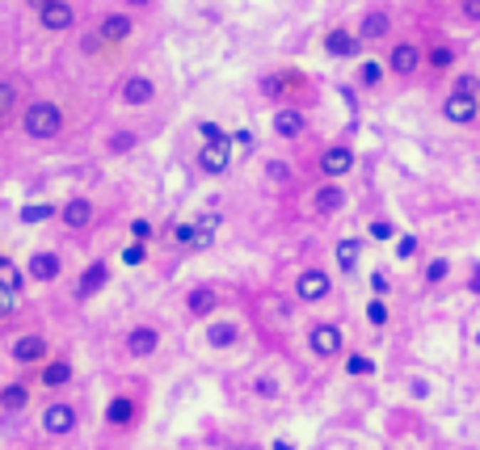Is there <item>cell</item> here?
Masks as SVG:
<instances>
[{"instance_id":"1","label":"cell","mask_w":480,"mask_h":450,"mask_svg":"<svg viewBox=\"0 0 480 450\" xmlns=\"http://www.w3.org/2000/svg\"><path fill=\"white\" fill-rule=\"evenodd\" d=\"M59 131H63V114L55 101H34L26 110V135L30 139H55Z\"/></svg>"},{"instance_id":"2","label":"cell","mask_w":480,"mask_h":450,"mask_svg":"<svg viewBox=\"0 0 480 450\" xmlns=\"http://www.w3.org/2000/svg\"><path fill=\"white\" fill-rule=\"evenodd\" d=\"M228 164H232V139H207V147L198 152V169L219 177V173H228Z\"/></svg>"},{"instance_id":"3","label":"cell","mask_w":480,"mask_h":450,"mask_svg":"<svg viewBox=\"0 0 480 450\" xmlns=\"http://www.w3.org/2000/svg\"><path fill=\"white\" fill-rule=\"evenodd\" d=\"M329 291H333V282H329V273L325 270H303L299 278H295L299 303H320V299H329Z\"/></svg>"},{"instance_id":"4","label":"cell","mask_w":480,"mask_h":450,"mask_svg":"<svg viewBox=\"0 0 480 450\" xmlns=\"http://www.w3.org/2000/svg\"><path fill=\"white\" fill-rule=\"evenodd\" d=\"M341 341H345V333H341L337 324H316V328L308 333V345H312L316 358H333V354H341Z\"/></svg>"},{"instance_id":"5","label":"cell","mask_w":480,"mask_h":450,"mask_svg":"<svg viewBox=\"0 0 480 450\" xmlns=\"http://www.w3.org/2000/svg\"><path fill=\"white\" fill-rule=\"evenodd\" d=\"M442 114H447V122H459V127L476 122V114H480L476 93H451V97L442 101Z\"/></svg>"},{"instance_id":"6","label":"cell","mask_w":480,"mask_h":450,"mask_svg":"<svg viewBox=\"0 0 480 450\" xmlns=\"http://www.w3.org/2000/svg\"><path fill=\"white\" fill-rule=\"evenodd\" d=\"M38 17H43V30H47V34H63V30H72V21H76V13H72L68 0H51V4H43Z\"/></svg>"},{"instance_id":"7","label":"cell","mask_w":480,"mask_h":450,"mask_svg":"<svg viewBox=\"0 0 480 450\" xmlns=\"http://www.w3.org/2000/svg\"><path fill=\"white\" fill-rule=\"evenodd\" d=\"M350 169H354V152H350L345 143H333V147L320 152V173H325V177L337 181V177H345Z\"/></svg>"},{"instance_id":"8","label":"cell","mask_w":480,"mask_h":450,"mask_svg":"<svg viewBox=\"0 0 480 450\" xmlns=\"http://www.w3.org/2000/svg\"><path fill=\"white\" fill-rule=\"evenodd\" d=\"M43 429H47L51 438L72 434V429H76V408L72 404H47V412H43Z\"/></svg>"},{"instance_id":"9","label":"cell","mask_w":480,"mask_h":450,"mask_svg":"<svg viewBox=\"0 0 480 450\" xmlns=\"http://www.w3.org/2000/svg\"><path fill=\"white\" fill-rule=\"evenodd\" d=\"M387 68H392L396 76H413V72L422 68V51L413 43H396L387 51Z\"/></svg>"},{"instance_id":"10","label":"cell","mask_w":480,"mask_h":450,"mask_svg":"<svg viewBox=\"0 0 480 450\" xmlns=\"http://www.w3.org/2000/svg\"><path fill=\"white\" fill-rule=\"evenodd\" d=\"M152 97H156V85H152L147 76H127L122 89H118V101H122V105H147Z\"/></svg>"},{"instance_id":"11","label":"cell","mask_w":480,"mask_h":450,"mask_svg":"<svg viewBox=\"0 0 480 450\" xmlns=\"http://www.w3.org/2000/svg\"><path fill=\"white\" fill-rule=\"evenodd\" d=\"M392 34V17H387L384 9H371V13H362V21H358V38H367V43H380Z\"/></svg>"},{"instance_id":"12","label":"cell","mask_w":480,"mask_h":450,"mask_svg":"<svg viewBox=\"0 0 480 450\" xmlns=\"http://www.w3.org/2000/svg\"><path fill=\"white\" fill-rule=\"evenodd\" d=\"M105 282H110V266H105V261H93V266L85 270V278L76 282V299H93Z\"/></svg>"},{"instance_id":"13","label":"cell","mask_w":480,"mask_h":450,"mask_svg":"<svg viewBox=\"0 0 480 450\" xmlns=\"http://www.w3.org/2000/svg\"><path fill=\"white\" fill-rule=\"evenodd\" d=\"M358 46H362V38H358V34H350V30H333V34L325 38V51H329L333 59H354V55H358Z\"/></svg>"},{"instance_id":"14","label":"cell","mask_w":480,"mask_h":450,"mask_svg":"<svg viewBox=\"0 0 480 450\" xmlns=\"http://www.w3.org/2000/svg\"><path fill=\"white\" fill-rule=\"evenodd\" d=\"M43 358H47V337L30 333V337L13 341V362H43Z\"/></svg>"},{"instance_id":"15","label":"cell","mask_w":480,"mask_h":450,"mask_svg":"<svg viewBox=\"0 0 480 450\" xmlns=\"http://www.w3.org/2000/svg\"><path fill=\"white\" fill-rule=\"evenodd\" d=\"M156 345H160V333H156V328H135V333L127 337V354H131V358L156 354Z\"/></svg>"},{"instance_id":"16","label":"cell","mask_w":480,"mask_h":450,"mask_svg":"<svg viewBox=\"0 0 480 450\" xmlns=\"http://www.w3.org/2000/svg\"><path fill=\"white\" fill-rule=\"evenodd\" d=\"M274 131L283 139H299L308 131V118H303L299 110H278V114H274Z\"/></svg>"},{"instance_id":"17","label":"cell","mask_w":480,"mask_h":450,"mask_svg":"<svg viewBox=\"0 0 480 450\" xmlns=\"http://www.w3.org/2000/svg\"><path fill=\"white\" fill-rule=\"evenodd\" d=\"M358 257H362V240L358 236H345V240H337V270H358Z\"/></svg>"},{"instance_id":"18","label":"cell","mask_w":480,"mask_h":450,"mask_svg":"<svg viewBox=\"0 0 480 450\" xmlns=\"http://www.w3.org/2000/svg\"><path fill=\"white\" fill-rule=\"evenodd\" d=\"M131 30H135V26H131V17H127V13H114V17H105V21H101V30H97V34H101L105 43H122Z\"/></svg>"},{"instance_id":"19","label":"cell","mask_w":480,"mask_h":450,"mask_svg":"<svg viewBox=\"0 0 480 450\" xmlns=\"http://www.w3.org/2000/svg\"><path fill=\"white\" fill-rule=\"evenodd\" d=\"M89 219H93V202H89V198H72V202L63 206V224L68 227H85Z\"/></svg>"},{"instance_id":"20","label":"cell","mask_w":480,"mask_h":450,"mask_svg":"<svg viewBox=\"0 0 480 450\" xmlns=\"http://www.w3.org/2000/svg\"><path fill=\"white\" fill-rule=\"evenodd\" d=\"M316 215H337L341 211V202H345V194L337 189V185H325V189H316Z\"/></svg>"},{"instance_id":"21","label":"cell","mask_w":480,"mask_h":450,"mask_svg":"<svg viewBox=\"0 0 480 450\" xmlns=\"http://www.w3.org/2000/svg\"><path fill=\"white\" fill-rule=\"evenodd\" d=\"M215 291L211 286H198V291H190V299H186V308H190V315H211L215 312Z\"/></svg>"},{"instance_id":"22","label":"cell","mask_w":480,"mask_h":450,"mask_svg":"<svg viewBox=\"0 0 480 450\" xmlns=\"http://www.w3.org/2000/svg\"><path fill=\"white\" fill-rule=\"evenodd\" d=\"M131 417H135V400H127V396H114L110 408H105V421L110 425H131Z\"/></svg>"},{"instance_id":"23","label":"cell","mask_w":480,"mask_h":450,"mask_svg":"<svg viewBox=\"0 0 480 450\" xmlns=\"http://www.w3.org/2000/svg\"><path fill=\"white\" fill-rule=\"evenodd\" d=\"M30 273H34L38 282L59 278V257H55V253H38V257H30Z\"/></svg>"},{"instance_id":"24","label":"cell","mask_w":480,"mask_h":450,"mask_svg":"<svg viewBox=\"0 0 480 450\" xmlns=\"http://www.w3.org/2000/svg\"><path fill=\"white\" fill-rule=\"evenodd\" d=\"M291 89H295V76H291V72H278V76H266V80H261V93H266V97H287Z\"/></svg>"},{"instance_id":"25","label":"cell","mask_w":480,"mask_h":450,"mask_svg":"<svg viewBox=\"0 0 480 450\" xmlns=\"http://www.w3.org/2000/svg\"><path fill=\"white\" fill-rule=\"evenodd\" d=\"M236 337H240L236 324H211V333H207V341H211L215 350H228V345H232Z\"/></svg>"},{"instance_id":"26","label":"cell","mask_w":480,"mask_h":450,"mask_svg":"<svg viewBox=\"0 0 480 450\" xmlns=\"http://www.w3.org/2000/svg\"><path fill=\"white\" fill-rule=\"evenodd\" d=\"M384 80V63H375V59H362V68H358V85L362 89H375Z\"/></svg>"},{"instance_id":"27","label":"cell","mask_w":480,"mask_h":450,"mask_svg":"<svg viewBox=\"0 0 480 450\" xmlns=\"http://www.w3.org/2000/svg\"><path fill=\"white\" fill-rule=\"evenodd\" d=\"M68 379H72V366H68V362H51L47 370H43V383H47V387H63Z\"/></svg>"},{"instance_id":"28","label":"cell","mask_w":480,"mask_h":450,"mask_svg":"<svg viewBox=\"0 0 480 450\" xmlns=\"http://www.w3.org/2000/svg\"><path fill=\"white\" fill-rule=\"evenodd\" d=\"M26 400H30V396H26V387H21V383H13V387H4V392H0V404L9 408V412L26 408Z\"/></svg>"},{"instance_id":"29","label":"cell","mask_w":480,"mask_h":450,"mask_svg":"<svg viewBox=\"0 0 480 450\" xmlns=\"http://www.w3.org/2000/svg\"><path fill=\"white\" fill-rule=\"evenodd\" d=\"M51 215H55V206H51V202H34V206H26V211H21V224H47Z\"/></svg>"},{"instance_id":"30","label":"cell","mask_w":480,"mask_h":450,"mask_svg":"<svg viewBox=\"0 0 480 450\" xmlns=\"http://www.w3.org/2000/svg\"><path fill=\"white\" fill-rule=\"evenodd\" d=\"M451 63H455V51H451V46H430V68H451Z\"/></svg>"},{"instance_id":"31","label":"cell","mask_w":480,"mask_h":450,"mask_svg":"<svg viewBox=\"0 0 480 450\" xmlns=\"http://www.w3.org/2000/svg\"><path fill=\"white\" fill-rule=\"evenodd\" d=\"M17 308V286L13 282H0V315H9Z\"/></svg>"},{"instance_id":"32","label":"cell","mask_w":480,"mask_h":450,"mask_svg":"<svg viewBox=\"0 0 480 450\" xmlns=\"http://www.w3.org/2000/svg\"><path fill=\"white\" fill-rule=\"evenodd\" d=\"M345 370H350V375L358 379V375H371V370H375V362H371V358H362V354H354V358L345 362Z\"/></svg>"},{"instance_id":"33","label":"cell","mask_w":480,"mask_h":450,"mask_svg":"<svg viewBox=\"0 0 480 450\" xmlns=\"http://www.w3.org/2000/svg\"><path fill=\"white\" fill-rule=\"evenodd\" d=\"M122 266H144V240H135L131 248H122Z\"/></svg>"},{"instance_id":"34","label":"cell","mask_w":480,"mask_h":450,"mask_svg":"<svg viewBox=\"0 0 480 450\" xmlns=\"http://www.w3.org/2000/svg\"><path fill=\"white\" fill-rule=\"evenodd\" d=\"M367 320H371V324H387V303H384V299H371V308H367Z\"/></svg>"},{"instance_id":"35","label":"cell","mask_w":480,"mask_h":450,"mask_svg":"<svg viewBox=\"0 0 480 450\" xmlns=\"http://www.w3.org/2000/svg\"><path fill=\"white\" fill-rule=\"evenodd\" d=\"M447 273H451V261H442V257H438V261H430V270H426V282H442Z\"/></svg>"},{"instance_id":"36","label":"cell","mask_w":480,"mask_h":450,"mask_svg":"<svg viewBox=\"0 0 480 450\" xmlns=\"http://www.w3.org/2000/svg\"><path fill=\"white\" fill-rule=\"evenodd\" d=\"M413 253H417V240H413V236H400V244H396V257H400V261H409Z\"/></svg>"},{"instance_id":"37","label":"cell","mask_w":480,"mask_h":450,"mask_svg":"<svg viewBox=\"0 0 480 450\" xmlns=\"http://www.w3.org/2000/svg\"><path fill=\"white\" fill-rule=\"evenodd\" d=\"M367 236H371V240H392V236H396V231H392V224H384V219H375V224H371V231H367Z\"/></svg>"},{"instance_id":"38","label":"cell","mask_w":480,"mask_h":450,"mask_svg":"<svg viewBox=\"0 0 480 450\" xmlns=\"http://www.w3.org/2000/svg\"><path fill=\"white\" fill-rule=\"evenodd\" d=\"M13 101H17V89H13L9 80H0V114H4V110H9Z\"/></svg>"},{"instance_id":"39","label":"cell","mask_w":480,"mask_h":450,"mask_svg":"<svg viewBox=\"0 0 480 450\" xmlns=\"http://www.w3.org/2000/svg\"><path fill=\"white\" fill-rule=\"evenodd\" d=\"M455 93H480L476 76H455Z\"/></svg>"},{"instance_id":"40","label":"cell","mask_w":480,"mask_h":450,"mask_svg":"<svg viewBox=\"0 0 480 450\" xmlns=\"http://www.w3.org/2000/svg\"><path fill=\"white\" fill-rule=\"evenodd\" d=\"M127 147H135V135H131V131H122L118 139H110V152H127Z\"/></svg>"},{"instance_id":"41","label":"cell","mask_w":480,"mask_h":450,"mask_svg":"<svg viewBox=\"0 0 480 450\" xmlns=\"http://www.w3.org/2000/svg\"><path fill=\"white\" fill-rule=\"evenodd\" d=\"M131 236H135V240H147V236H152V224H147V219H135V224H131Z\"/></svg>"},{"instance_id":"42","label":"cell","mask_w":480,"mask_h":450,"mask_svg":"<svg viewBox=\"0 0 480 450\" xmlns=\"http://www.w3.org/2000/svg\"><path fill=\"white\" fill-rule=\"evenodd\" d=\"M464 21H480V0H464Z\"/></svg>"},{"instance_id":"43","label":"cell","mask_w":480,"mask_h":450,"mask_svg":"<svg viewBox=\"0 0 480 450\" xmlns=\"http://www.w3.org/2000/svg\"><path fill=\"white\" fill-rule=\"evenodd\" d=\"M173 236H177V244H194V227L190 224H177V231H173Z\"/></svg>"},{"instance_id":"44","label":"cell","mask_w":480,"mask_h":450,"mask_svg":"<svg viewBox=\"0 0 480 450\" xmlns=\"http://www.w3.org/2000/svg\"><path fill=\"white\" fill-rule=\"evenodd\" d=\"M198 131H202V135H207V139H224V131H219V127H215V122H202V127H198Z\"/></svg>"},{"instance_id":"45","label":"cell","mask_w":480,"mask_h":450,"mask_svg":"<svg viewBox=\"0 0 480 450\" xmlns=\"http://www.w3.org/2000/svg\"><path fill=\"white\" fill-rule=\"evenodd\" d=\"M468 291H480V261L472 266V278H468Z\"/></svg>"},{"instance_id":"46","label":"cell","mask_w":480,"mask_h":450,"mask_svg":"<svg viewBox=\"0 0 480 450\" xmlns=\"http://www.w3.org/2000/svg\"><path fill=\"white\" fill-rule=\"evenodd\" d=\"M270 177H274V181H287V164H270Z\"/></svg>"},{"instance_id":"47","label":"cell","mask_w":480,"mask_h":450,"mask_svg":"<svg viewBox=\"0 0 480 450\" xmlns=\"http://www.w3.org/2000/svg\"><path fill=\"white\" fill-rule=\"evenodd\" d=\"M30 4H34V9H43V4H51V0H30Z\"/></svg>"},{"instance_id":"48","label":"cell","mask_w":480,"mask_h":450,"mask_svg":"<svg viewBox=\"0 0 480 450\" xmlns=\"http://www.w3.org/2000/svg\"><path fill=\"white\" fill-rule=\"evenodd\" d=\"M0 270H9V261H4V257H0Z\"/></svg>"}]
</instances>
